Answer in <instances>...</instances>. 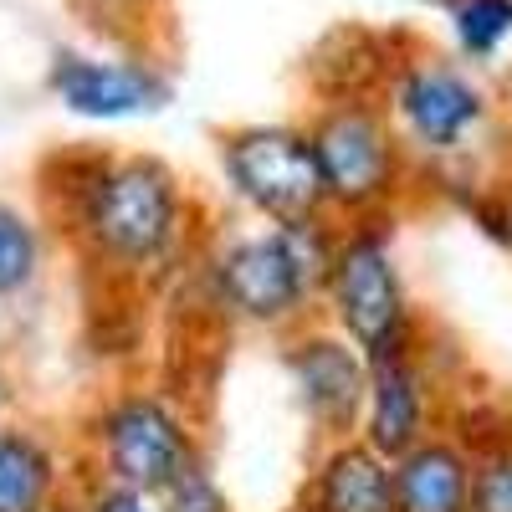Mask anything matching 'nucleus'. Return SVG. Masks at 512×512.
I'll return each instance as SVG.
<instances>
[{"label":"nucleus","mask_w":512,"mask_h":512,"mask_svg":"<svg viewBox=\"0 0 512 512\" xmlns=\"http://www.w3.org/2000/svg\"><path fill=\"white\" fill-rule=\"evenodd\" d=\"M41 262H47L41 226L26 216V210L0 200V303H11V297H21L26 287H36Z\"/></svg>","instance_id":"14"},{"label":"nucleus","mask_w":512,"mask_h":512,"mask_svg":"<svg viewBox=\"0 0 512 512\" xmlns=\"http://www.w3.org/2000/svg\"><path fill=\"white\" fill-rule=\"evenodd\" d=\"M436 6H456V0H436Z\"/></svg>","instance_id":"21"},{"label":"nucleus","mask_w":512,"mask_h":512,"mask_svg":"<svg viewBox=\"0 0 512 512\" xmlns=\"http://www.w3.org/2000/svg\"><path fill=\"white\" fill-rule=\"evenodd\" d=\"M472 512H512V441L472 461Z\"/></svg>","instance_id":"17"},{"label":"nucleus","mask_w":512,"mask_h":512,"mask_svg":"<svg viewBox=\"0 0 512 512\" xmlns=\"http://www.w3.org/2000/svg\"><path fill=\"white\" fill-rule=\"evenodd\" d=\"M323 303L333 308V323L364 359L405 354L410 349V303L405 282L395 272L390 241L374 221L344 226L333 236L328 277H323Z\"/></svg>","instance_id":"4"},{"label":"nucleus","mask_w":512,"mask_h":512,"mask_svg":"<svg viewBox=\"0 0 512 512\" xmlns=\"http://www.w3.org/2000/svg\"><path fill=\"white\" fill-rule=\"evenodd\" d=\"M6 405H11V384L0 379V420H6Z\"/></svg>","instance_id":"19"},{"label":"nucleus","mask_w":512,"mask_h":512,"mask_svg":"<svg viewBox=\"0 0 512 512\" xmlns=\"http://www.w3.org/2000/svg\"><path fill=\"white\" fill-rule=\"evenodd\" d=\"M47 88L57 103L77 118L93 123H123V118H144L169 103V82L144 67V62H103V57H77L62 52L47 72Z\"/></svg>","instance_id":"8"},{"label":"nucleus","mask_w":512,"mask_h":512,"mask_svg":"<svg viewBox=\"0 0 512 512\" xmlns=\"http://www.w3.org/2000/svg\"><path fill=\"white\" fill-rule=\"evenodd\" d=\"M52 512H77V502H57V507H52Z\"/></svg>","instance_id":"20"},{"label":"nucleus","mask_w":512,"mask_h":512,"mask_svg":"<svg viewBox=\"0 0 512 512\" xmlns=\"http://www.w3.org/2000/svg\"><path fill=\"white\" fill-rule=\"evenodd\" d=\"M77 512H159L154 497L134 492V487H113V482H88L82 487Z\"/></svg>","instance_id":"18"},{"label":"nucleus","mask_w":512,"mask_h":512,"mask_svg":"<svg viewBox=\"0 0 512 512\" xmlns=\"http://www.w3.org/2000/svg\"><path fill=\"white\" fill-rule=\"evenodd\" d=\"M88 446H93V466H98L93 482L134 487L144 497H159L190 461L205 456L185 405L159 390L108 395L88 420Z\"/></svg>","instance_id":"3"},{"label":"nucleus","mask_w":512,"mask_h":512,"mask_svg":"<svg viewBox=\"0 0 512 512\" xmlns=\"http://www.w3.org/2000/svg\"><path fill=\"white\" fill-rule=\"evenodd\" d=\"M67 231L82 256L118 282L154 277L180 262L190 236V205L180 175L149 154L128 159H82V175L57 185Z\"/></svg>","instance_id":"1"},{"label":"nucleus","mask_w":512,"mask_h":512,"mask_svg":"<svg viewBox=\"0 0 512 512\" xmlns=\"http://www.w3.org/2000/svg\"><path fill=\"white\" fill-rule=\"evenodd\" d=\"M287 374L303 415L323 436L349 441V431L364 420V395H369V359L349 344L344 333H297L287 344Z\"/></svg>","instance_id":"7"},{"label":"nucleus","mask_w":512,"mask_h":512,"mask_svg":"<svg viewBox=\"0 0 512 512\" xmlns=\"http://www.w3.org/2000/svg\"><path fill=\"white\" fill-rule=\"evenodd\" d=\"M512 36V0H456V41L472 57H492Z\"/></svg>","instance_id":"15"},{"label":"nucleus","mask_w":512,"mask_h":512,"mask_svg":"<svg viewBox=\"0 0 512 512\" xmlns=\"http://www.w3.org/2000/svg\"><path fill=\"white\" fill-rule=\"evenodd\" d=\"M333 226L328 221H297V226H262L241 231L226 246L210 251V303L221 318L246 328H287L303 318L328 277L333 256Z\"/></svg>","instance_id":"2"},{"label":"nucleus","mask_w":512,"mask_h":512,"mask_svg":"<svg viewBox=\"0 0 512 512\" xmlns=\"http://www.w3.org/2000/svg\"><path fill=\"white\" fill-rule=\"evenodd\" d=\"M154 502H159V512H231V497H226L221 477L210 472V461H205V456L190 461L185 472L169 482Z\"/></svg>","instance_id":"16"},{"label":"nucleus","mask_w":512,"mask_h":512,"mask_svg":"<svg viewBox=\"0 0 512 512\" xmlns=\"http://www.w3.org/2000/svg\"><path fill=\"white\" fill-rule=\"evenodd\" d=\"M425 374L415 354H384L369 359V395H364V446L379 456H405L410 446L425 441Z\"/></svg>","instance_id":"10"},{"label":"nucleus","mask_w":512,"mask_h":512,"mask_svg":"<svg viewBox=\"0 0 512 512\" xmlns=\"http://www.w3.org/2000/svg\"><path fill=\"white\" fill-rule=\"evenodd\" d=\"M395 108L420 149H456L482 123V93L451 67H410L395 88Z\"/></svg>","instance_id":"9"},{"label":"nucleus","mask_w":512,"mask_h":512,"mask_svg":"<svg viewBox=\"0 0 512 512\" xmlns=\"http://www.w3.org/2000/svg\"><path fill=\"white\" fill-rule=\"evenodd\" d=\"M395 466V512H472V456L456 441L410 446Z\"/></svg>","instance_id":"12"},{"label":"nucleus","mask_w":512,"mask_h":512,"mask_svg":"<svg viewBox=\"0 0 512 512\" xmlns=\"http://www.w3.org/2000/svg\"><path fill=\"white\" fill-rule=\"evenodd\" d=\"M313 154L323 175V205L344 221H369L374 210L400 185V144L374 108L364 103H333L313 128Z\"/></svg>","instance_id":"6"},{"label":"nucleus","mask_w":512,"mask_h":512,"mask_svg":"<svg viewBox=\"0 0 512 512\" xmlns=\"http://www.w3.org/2000/svg\"><path fill=\"white\" fill-rule=\"evenodd\" d=\"M67 487L62 451L26 431V425H0V512H52Z\"/></svg>","instance_id":"13"},{"label":"nucleus","mask_w":512,"mask_h":512,"mask_svg":"<svg viewBox=\"0 0 512 512\" xmlns=\"http://www.w3.org/2000/svg\"><path fill=\"white\" fill-rule=\"evenodd\" d=\"M303 512H395V466L364 441H333L318 456Z\"/></svg>","instance_id":"11"},{"label":"nucleus","mask_w":512,"mask_h":512,"mask_svg":"<svg viewBox=\"0 0 512 512\" xmlns=\"http://www.w3.org/2000/svg\"><path fill=\"white\" fill-rule=\"evenodd\" d=\"M221 180L267 226H297V221L328 216L308 128H292V123L231 128L221 139Z\"/></svg>","instance_id":"5"}]
</instances>
